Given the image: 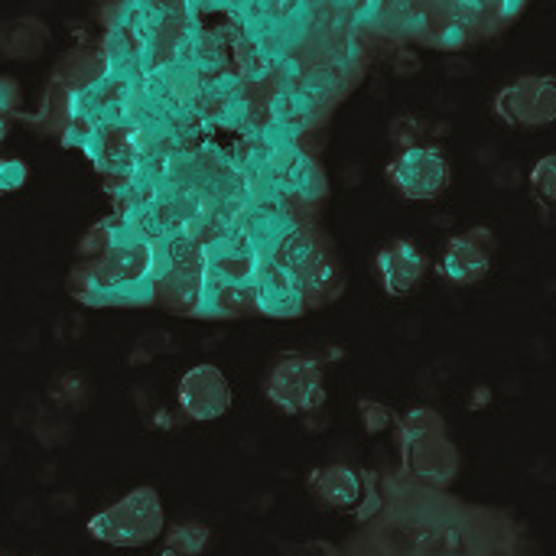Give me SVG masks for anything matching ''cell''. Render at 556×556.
Returning <instances> with one entry per match:
<instances>
[{"label": "cell", "mask_w": 556, "mask_h": 556, "mask_svg": "<svg viewBox=\"0 0 556 556\" xmlns=\"http://www.w3.org/2000/svg\"><path fill=\"white\" fill-rule=\"evenodd\" d=\"M375 270H378V280H381L384 293L407 296L427 277V254L410 238H394L378 251Z\"/></svg>", "instance_id": "9c48e42d"}, {"label": "cell", "mask_w": 556, "mask_h": 556, "mask_svg": "<svg viewBox=\"0 0 556 556\" xmlns=\"http://www.w3.org/2000/svg\"><path fill=\"white\" fill-rule=\"evenodd\" d=\"M495 251H498V241H495L492 228H469L466 235H456L443 248L437 270L446 283L472 287V283L485 280V274L492 270Z\"/></svg>", "instance_id": "8992f818"}, {"label": "cell", "mask_w": 556, "mask_h": 556, "mask_svg": "<svg viewBox=\"0 0 556 556\" xmlns=\"http://www.w3.org/2000/svg\"><path fill=\"white\" fill-rule=\"evenodd\" d=\"M212 544V528L202 521H179L166 528V551L186 556H202Z\"/></svg>", "instance_id": "7c38bea8"}, {"label": "cell", "mask_w": 556, "mask_h": 556, "mask_svg": "<svg viewBox=\"0 0 556 556\" xmlns=\"http://www.w3.org/2000/svg\"><path fill=\"white\" fill-rule=\"evenodd\" d=\"M26 179H29V166L23 160H16V156H3L0 160V195L23 189Z\"/></svg>", "instance_id": "2e32d148"}, {"label": "cell", "mask_w": 556, "mask_h": 556, "mask_svg": "<svg viewBox=\"0 0 556 556\" xmlns=\"http://www.w3.org/2000/svg\"><path fill=\"white\" fill-rule=\"evenodd\" d=\"M495 117L508 127H547L556 117V85L551 75H521L495 94Z\"/></svg>", "instance_id": "5b68a950"}, {"label": "cell", "mask_w": 556, "mask_h": 556, "mask_svg": "<svg viewBox=\"0 0 556 556\" xmlns=\"http://www.w3.org/2000/svg\"><path fill=\"white\" fill-rule=\"evenodd\" d=\"M476 39H479V36H476L469 26H463V23H456V20L443 16V13H440V20H437L433 33L427 36V42H430V46H437V49H443V52H459V49L472 46Z\"/></svg>", "instance_id": "4fadbf2b"}, {"label": "cell", "mask_w": 556, "mask_h": 556, "mask_svg": "<svg viewBox=\"0 0 556 556\" xmlns=\"http://www.w3.org/2000/svg\"><path fill=\"white\" fill-rule=\"evenodd\" d=\"M0 556H3V554H0Z\"/></svg>", "instance_id": "ffe728a7"}, {"label": "cell", "mask_w": 556, "mask_h": 556, "mask_svg": "<svg viewBox=\"0 0 556 556\" xmlns=\"http://www.w3.org/2000/svg\"><path fill=\"white\" fill-rule=\"evenodd\" d=\"M531 192L538 195V202L544 208H551L556 202V160L544 156L534 169H531Z\"/></svg>", "instance_id": "5bb4252c"}, {"label": "cell", "mask_w": 556, "mask_h": 556, "mask_svg": "<svg viewBox=\"0 0 556 556\" xmlns=\"http://www.w3.org/2000/svg\"><path fill=\"white\" fill-rule=\"evenodd\" d=\"M306 489H309V495H313L316 505L332 508V511L358 508V502L365 498V479L352 466H323V469H313L309 479H306Z\"/></svg>", "instance_id": "30bf717a"}, {"label": "cell", "mask_w": 556, "mask_h": 556, "mask_svg": "<svg viewBox=\"0 0 556 556\" xmlns=\"http://www.w3.org/2000/svg\"><path fill=\"white\" fill-rule=\"evenodd\" d=\"M251 309L274 316V319H293L309 309L300 280L283 270L277 261H261L251 280Z\"/></svg>", "instance_id": "ba28073f"}, {"label": "cell", "mask_w": 556, "mask_h": 556, "mask_svg": "<svg viewBox=\"0 0 556 556\" xmlns=\"http://www.w3.org/2000/svg\"><path fill=\"white\" fill-rule=\"evenodd\" d=\"M264 394L287 417L316 414L326 404L323 362L313 355H280L267 371Z\"/></svg>", "instance_id": "3957f363"}, {"label": "cell", "mask_w": 556, "mask_h": 556, "mask_svg": "<svg viewBox=\"0 0 556 556\" xmlns=\"http://www.w3.org/2000/svg\"><path fill=\"white\" fill-rule=\"evenodd\" d=\"M397 450L407 479L430 492H446L459 476V453L433 407H414L397 424Z\"/></svg>", "instance_id": "6da1fadb"}, {"label": "cell", "mask_w": 556, "mask_h": 556, "mask_svg": "<svg viewBox=\"0 0 556 556\" xmlns=\"http://www.w3.org/2000/svg\"><path fill=\"white\" fill-rule=\"evenodd\" d=\"M358 410H362V424L371 437H378L384 430H397V424H401V417L388 404H378V401H362Z\"/></svg>", "instance_id": "9a60e30c"}, {"label": "cell", "mask_w": 556, "mask_h": 556, "mask_svg": "<svg viewBox=\"0 0 556 556\" xmlns=\"http://www.w3.org/2000/svg\"><path fill=\"white\" fill-rule=\"evenodd\" d=\"M46 46H49V26L36 16H16L0 26V52L7 59L29 62L36 55H42Z\"/></svg>", "instance_id": "8fae6325"}, {"label": "cell", "mask_w": 556, "mask_h": 556, "mask_svg": "<svg viewBox=\"0 0 556 556\" xmlns=\"http://www.w3.org/2000/svg\"><path fill=\"white\" fill-rule=\"evenodd\" d=\"M176 397H179L182 414L195 424H208V420L225 417L231 410V401H235L231 384L218 365H192L179 378Z\"/></svg>", "instance_id": "52a82bcc"}, {"label": "cell", "mask_w": 556, "mask_h": 556, "mask_svg": "<svg viewBox=\"0 0 556 556\" xmlns=\"http://www.w3.org/2000/svg\"><path fill=\"white\" fill-rule=\"evenodd\" d=\"M23 104L20 85L13 78H0V117H7L10 111H16Z\"/></svg>", "instance_id": "e0dca14e"}, {"label": "cell", "mask_w": 556, "mask_h": 556, "mask_svg": "<svg viewBox=\"0 0 556 556\" xmlns=\"http://www.w3.org/2000/svg\"><path fill=\"white\" fill-rule=\"evenodd\" d=\"M384 176L410 202H430V199L443 195L453 182L450 160H446L443 147H437V143H417V147L401 150L388 163Z\"/></svg>", "instance_id": "277c9868"}, {"label": "cell", "mask_w": 556, "mask_h": 556, "mask_svg": "<svg viewBox=\"0 0 556 556\" xmlns=\"http://www.w3.org/2000/svg\"><path fill=\"white\" fill-rule=\"evenodd\" d=\"M160 556H186V554H173V551H163V554Z\"/></svg>", "instance_id": "d6986e66"}, {"label": "cell", "mask_w": 556, "mask_h": 556, "mask_svg": "<svg viewBox=\"0 0 556 556\" xmlns=\"http://www.w3.org/2000/svg\"><path fill=\"white\" fill-rule=\"evenodd\" d=\"M163 531H166L163 502H160L156 489H150V485L130 489L124 498L101 508L88 521V534L94 541H101L108 547H127V551L153 544Z\"/></svg>", "instance_id": "7a4b0ae2"}, {"label": "cell", "mask_w": 556, "mask_h": 556, "mask_svg": "<svg viewBox=\"0 0 556 556\" xmlns=\"http://www.w3.org/2000/svg\"><path fill=\"white\" fill-rule=\"evenodd\" d=\"M3 130H7V117H0V140H3Z\"/></svg>", "instance_id": "ac0fdd59"}]
</instances>
